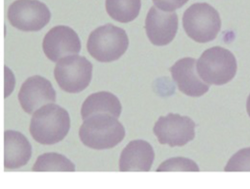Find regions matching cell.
I'll return each mask as SVG.
<instances>
[{"label": "cell", "mask_w": 250, "mask_h": 189, "mask_svg": "<svg viewBox=\"0 0 250 189\" xmlns=\"http://www.w3.org/2000/svg\"><path fill=\"white\" fill-rule=\"evenodd\" d=\"M70 129L68 112L55 103L37 109L30 120L29 132L40 144L53 145L62 141Z\"/></svg>", "instance_id": "6da1fadb"}, {"label": "cell", "mask_w": 250, "mask_h": 189, "mask_svg": "<svg viewBox=\"0 0 250 189\" xmlns=\"http://www.w3.org/2000/svg\"><path fill=\"white\" fill-rule=\"evenodd\" d=\"M117 119L108 113L88 117L79 129L80 140L85 146L96 150L115 147L125 137V129Z\"/></svg>", "instance_id": "7a4b0ae2"}, {"label": "cell", "mask_w": 250, "mask_h": 189, "mask_svg": "<svg viewBox=\"0 0 250 189\" xmlns=\"http://www.w3.org/2000/svg\"><path fill=\"white\" fill-rule=\"evenodd\" d=\"M129 39L126 31L111 23L93 30L87 41V51L101 62H111L121 57L127 51Z\"/></svg>", "instance_id": "3957f363"}, {"label": "cell", "mask_w": 250, "mask_h": 189, "mask_svg": "<svg viewBox=\"0 0 250 189\" xmlns=\"http://www.w3.org/2000/svg\"><path fill=\"white\" fill-rule=\"evenodd\" d=\"M196 68L204 82L221 86L233 79L237 70V62L230 51L216 46L201 54L196 61Z\"/></svg>", "instance_id": "277c9868"}, {"label": "cell", "mask_w": 250, "mask_h": 189, "mask_svg": "<svg viewBox=\"0 0 250 189\" xmlns=\"http://www.w3.org/2000/svg\"><path fill=\"white\" fill-rule=\"evenodd\" d=\"M218 11L208 3H194L183 15V27L187 35L198 43L213 41L221 30Z\"/></svg>", "instance_id": "5b68a950"}, {"label": "cell", "mask_w": 250, "mask_h": 189, "mask_svg": "<svg viewBox=\"0 0 250 189\" xmlns=\"http://www.w3.org/2000/svg\"><path fill=\"white\" fill-rule=\"evenodd\" d=\"M92 71V63L85 57L75 54L66 56L57 61L54 77L62 91L76 94L89 86Z\"/></svg>", "instance_id": "8992f818"}, {"label": "cell", "mask_w": 250, "mask_h": 189, "mask_svg": "<svg viewBox=\"0 0 250 189\" xmlns=\"http://www.w3.org/2000/svg\"><path fill=\"white\" fill-rule=\"evenodd\" d=\"M9 22L19 30L38 31L48 24L51 12L39 0H16L8 8Z\"/></svg>", "instance_id": "52a82bcc"}, {"label": "cell", "mask_w": 250, "mask_h": 189, "mask_svg": "<svg viewBox=\"0 0 250 189\" xmlns=\"http://www.w3.org/2000/svg\"><path fill=\"white\" fill-rule=\"evenodd\" d=\"M195 124L188 116L169 113L160 116L153 127V133L159 143L171 147L184 146L195 136Z\"/></svg>", "instance_id": "ba28073f"}, {"label": "cell", "mask_w": 250, "mask_h": 189, "mask_svg": "<svg viewBox=\"0 0 250 189\" xmlns=\"http://www.w3.org/2000/svg\"><path fill=\"white\" fill-rule=\"evenodd\" d=\"M42 49L45 56L55 62L66 56L79 54L81 42L78 34L71 27L58 25L46 33Z\"/></svg>", "instance_id": "9c48e42d"}, {"label": "cell", "mask_w": 250, "mask_h": 189, "mask_svg": "<svg viewBox=\"0 0 250 189\" xmlns=\"http://www.w3.org/2000/svg\"><path fill=\"white\" fill-rule=\"evenodd\" d=\"M56 92L49 80L34 75L28 77L19 92V101L24 112L31 114L45 104L56 101Z\"/></svg>", "instance_id": "30bf717a"}, {"label": "cell", "mask_w": 250, "mask_h": 189, "mask_svg": "<svg viewBox=\"0 0 250 189\" xmlns=\"http://www.w3.org/2000/svg\"><path fill=\"white\" fill-rule=\"evenodd\" d=\"M145 28L148 40L153 45H168L176 36L178 16L175 11L166 12L153 6L146 15Z\"/></svg>", "instance_id": "8fae6325"}, {"label": "cell", "mask_w": 250, "mask_h": 189, "mask_svg": "<svg viewBox=\"0 0 250 189\" xmlns=\"http://www.w3.org/2000/svg\"><path fill=\"white\" fill-rule=\"evenodd\" d=\"M196 59L184 57L177 60L171 67L170 72L178 89L188 96H201L209 90V84L204 82L198 75Z\"/></svg>", "instance_id": "7c38bea8"}, {"label": "cell", "mask_w": 250, "mask_h": 189, "mask_svg": "<svg viewBox=\"0 0 250 189\" xmlns=\"http://www.w3.org/2000/svg\"><path fill=\"white\" fill-rule=\"evenodd\" d=\"M154 160L152 146L146 140L130 141L119 158L120 171H148Z\"/></svg>", "instance_id": "4fadbf2b"}, {"label": "cell", "mask_w": 250, "mask_h": 189, "mask_svg": "<svg viewBox=\"0 0 250 189\" xmlns=\"http://www.w3.org/2000/svg\"><path fill=\"white\" fill-rule=\"evenodd\" d=\"M31 153V145L22 133L11 130L4 132L5 170H15L26 165Z\"/></svg>", "instance_id": "5bb4252c"}, {"label": "cell", "mask_w": 250, "mask_h": 189, "mask_svg": "<svg viewBox=\"0 0 250 189\" xmlns=\"http://www.w3.org/2000/svg\"><path fill=\"white\" fill-rule=\"evenodd\" d=\"M122 106L116 95L109 92H98L90 94L81 106L83 120L98 113H108L115 117L121 114Z\"/></svg>", "instance_id": "9a60e30c"}, {"label": "cell", "mask_w": 250, "mask_h": 189, "mask_svg": "<svg viewBox=\"0 0 250 189\" xmlns=\"http://www.w3.org/2000/svg\"><path fill=\"white\" fill-rule=\"evenodd\" d=\"M141 6V0H105L108 16L122 23L134 20L139 16Z\"/></svg>", "instance_id": "2e32d148"}, {"label": "cell", "mask_w": 250, "mask_h": 189, "mask_svg": "<svg viewBox=\"0 0 250 189\" xmlns=\"http://www.w3.org/2000/svg\"><path fill=\"white\" fill-rule=\"evenodd\" d=\"M33 171H75L74 164L65 156L50 152L40 155L33 168Z\"/></svg>", "instance_id": "e0dca14e"}, {"label": "cell", "mask_w": 250, "mask_h": 189, "mask_svg": "<svg viewBox=\"0 0 250 189\" xmlns=\"http://www.w3.org/2000/svg\"><path fill=\"white\" fill-rule=\"evenodd\" d=\"M156 171H199L195 162L185 157H174L164 161Z\"/></svg>", "instance_id": "ac0fdd59"}, {"label": "cell", "mask_w": 250, "mask_h": 189, "mask_svg": "<svg viewBox=\"0 0 250 189\" xmlns=\"http://www.w3.org/2000/svg\"><path fill=\"white\" fill-rule=\"evenodd\" d=\"M225 171H250V147L240 149L229 160Z\"/></svg>", "instance_id": "d6986e66"}, {"label": "cell", "mask_w": 250, "mask_h": 189, "mask_svg": "<svg viewBox=\"0 0 250 189\" xmlns=\"http://www.w3.org/2000/svg\"><path fill=\"white\" fill-rule=\"evenodd\" d=\"M188 1V0H152L154 6L166 12H173L177 9H180Z\"/></svg>", "instance_id": "ffe728a7"}, {"label": "cell", "mask_w": 250, "mask_h": 189, "mask_svg": "<svg viewBox=\"0 0 250 189\" xmlns=\"http://www.w3.org/2000/svg\"><path fill=\"white\" fill-rule=\"evenodd\" d=\"M246 110H247V113H248V115H249V117H250V94H249V96H248V98H247Z\"/></svg>", "instance_id": "44dd1931"}]
</instances>
